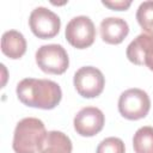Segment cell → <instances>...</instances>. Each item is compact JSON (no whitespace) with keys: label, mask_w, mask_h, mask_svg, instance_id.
Returning a JSON list of instances; mask_svg holds the SVG:
<instances>
[{"label":"cell","mask_w":153,"mask_h":153,"mask_svg":"<svg viewBox=\"0 0 153 153\" xmlns=\"http://www.w3.org/2000/svg\"><path fill=\"white\" fill-rule=\"evenodd\" d=\"M128 60L137 66H146L153 71V32H142L127 47Z\"/></svg>","instance_id":"obj_8"},{"label":"cell","mask_w":153,"mask_h":153,"mask_svg":"<svg viewBox=\"0 0 153 153\" xmlns=\"http://www.w3.org/2000/svg\"><path fill=\"white\" fill-rule=\"evenodd\" d=\"M29 25L35 36L42 39L55 37L61 27V19L47 7L39 6L32 10L29 17Z\"/></svg>","instance_id":"obj_7"},{"label":"cell","mask_w":153,"mask_h":153,"mask_svg":"<svg viewBox=\"0 0 153 153\" xmlns=\"http://www.w3.org/2000/svg\"><path fill=\"white\" fill-rule=\"evenodd\" d=\"M39 153H72V141L62 131H48Z\"/></svg>","instance_id":"obj_12"},{"label":"cell","mask_w":153,"mask_h":153,"mask_svg":"<svg viewBox=\"0 0 153 153\" xmlns=\"http://www.w3.org/2000/svg\"><path fill=\"white\" fill-rule=\"evenodd\" d=\"M37 66L48 74H62L69 66V57L61 44H45L36 51Z\"/></svg>","instance_id":"obj_4"},{"label":"cell","mask_w":153,"mask_h":153,"mask_svg":"<svg viewBox=\"0 0 153 153\" xmlns=\"http://www.w3.org/2000/svg\"><path fill=\"white\" fill-rule=\"evenodd\" d=\"M73 84L76 92L81 97L94 98L103 92L105 79L98 68L93 66H85L75 72Z\"/></svg>","instance_id":"obj_6"},{"label":"cell","mask_w":153,"mask_h":153,"mask_svg":"<svg viewBox=\"0 0 153 153\" xmlns=\"http://www.w3.org/2000/svg\"><path fill=\"white\" fill-rule=\"evenodd\" d=\"M136 20L146 32H153V0L140 4L136 11Z\"/></svg>","instance_id":"obj_14"},{"label":"cell","mask_w":153,"mask_h":153,"mask_svg":"<svg viewBox=\"0 0 153 153\" xmlns=\"http://www.w3.org/2000/svg\"><path fill=\"white\" fill-rule=\"evenodd\" d=\"M151 109V99L141 88H129L121 93L118 98L120 114L131 121H136L147 116Z\"/></svg>","instance_id":"obj_3"},{"label":"cell","mask_w":153,"mask_h":153,"mask_svg":"<svg viewBox=\"0 0 153 153\" xmlns=\"http://www.w3.org/2000/svg\"><path fill=\"white\" fill-rule=\"evenodd\" d=\"M1 50L10 59H20L26 51V39L19 31L8 30L1 37Z\"/></svg>","instance_id":"obj_11"},{"label":"cell","mask_w":153,"mask_h":153,"mask_svg":"<svg viewBox=\"0 0 153 153\" xmlns=\"http://www.w3.org/2000/svg\"><path fill=\"white\" fill-rule=\"evenodd\" d=\"M16 92L23 104L43 110L54 109L62 98V91L59 84L48 79L25 78L19 81Z\"/></svg>","instance_id":"obj_1"},{"label":"cell","mask_w":153,"mask_h":153,"mask_svg":"<svg viewBox=\"0 0 153 153\" xmlns=\"http://www.w3.org/2000/svg\"><path fill=\"white\" fill-rule=\"evenodd\" d=\"M102 4L111 10H115V11H126L127 8H129V6L131 5V1H123V0H120V1H106V0H103Z\"/></svg>","instance_id":"obj_16"},{"label":"cell","mask_w":153,"mask_h":153,"mask_svg":"<svg viewBox=\"0 0 153 153\" xmlns=\"http://www.w3.org/2000/svg\"><path fill=\"white\" fill-rule=\"evenodd\" d=\"M102 39L108 44H120L129 33V25L122 18L108 17L102 20L100 26Z\"/></svg>","instance_id":"obj_10"},{"label":"cell","mask_w":153,"mask_h":153,"mask_svg":"<svg viewBox=\"0 0 153 153\" xmlns=\"http://www.w3.org/2000/svg\"><path fill=\"white\" fill-rule=\"evenodd\" d=\"M44 123L35 117L20 120L13 133L12 147L16 153H39L47 137Z\"/></svg>","instance_id":"obj_2"},{"label":"cell","mask_w":153,"mask_h":153,"mask_svg":"<svg viewBox=\"0 0 153 153\" xmlns=\"http://www.w3.org/2000/svg\"><path fill=\"white\" fill-rule=\"evenodd\" d=\"M124 152H126L124 142L120 137H115V136H110L100 141L96 151V153H124Z\"/></svg>","instance_id":"obj_15"},{"label":"cell","mask_w":153,"mask_h":153,"mask_svg":"<svg viewBox=\"0 0 153 153\" xmlns=\"http://www.w3.org/2000/svg\"><path fill=\"white\" fill-rule=\"evenodd\" d=\"M65 36L68 43L74 48L85 49L93 44L96 38V27L88 17L78 16L68 22Z\"/></svg>","instance_id":"obj_5"},{"label":"cell","mask_w":153,"mask_h":153,"mask_svg":"<svg viewBox=\"0 0 153 153\" xmlns=\"http://www.w3.org/2000/svg\"><path fill=\"white\" fill-rule=\"evenodd\" d=\"M133 147L135 153H153V127L139 128L133 136Z\"/></svg>","instance_id":"obj_13"},{"label":"cell","mask_w":153,"mask_h":153,"mask_svg":"<svg viewBox=\"0 0 153 153\" xmlns=\"http://www.w3.org/2000/svg\"><path fill=\"white\" fill-rule=\"evenodd\" d=\"M105 123L104 114L100 109L94 106H86L78 111L74 117L73 124L75 131L81 136H94L98 134Z\"/></svg>","instance_id":"obj_9"}]
</instances>
